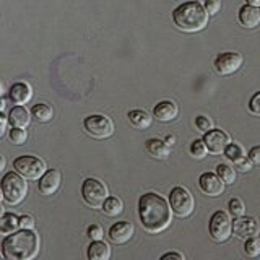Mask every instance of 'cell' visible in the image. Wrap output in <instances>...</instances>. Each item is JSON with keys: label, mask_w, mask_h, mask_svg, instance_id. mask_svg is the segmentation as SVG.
I'll return each instance as SVG.
<instances>
[{"label": "cell", "mask_w": 260, "mask_h": 260, "mask_svg": "<svg viewBox=\"0 0 260 260\" xmlns=\"http://www.w3.org/2000/svg\"><path fill=\"white\" fill-rule=\"evenodd\" d=\"M2 190H4V199L10 205H18L24 200L28 193V182L21 174H18L16 171L7 173L2 179Z\"/></svg>", "instance_id": "cell-4"}, {"label": "cell", "mask_w": 260, "mask_h": 260, "mask_svg": "<svg viewBox=\"0 0 260 260\" xmlns=\"http://www.w3.org/2000/svg\"><path fill=\"white\" fill-rule=\"evenodd\" d=\"M203 142H205L207 148L211 154H221L224 153L226 146L231 143V137L221 128H211L203 137Z\"/></svg>", "instance_id": "cell-11"}, {"label": "cell", "mask_w": 260, "mask_h": 260, "mask_svg": "<svg viewBox=\"0 0 260 260\" xmlns=\"http://www.w3.org/2000/svg\"><path fill=\"white\" fill-rule=\"evenodd\" d=\"M169 205L176 216L187 218L192 215L193 207H195L193 195L187 190L185 187L177 185L169 192Z\"/></svg>", "instance_id": "cell-8"}, {"label": "cell", "mask_w": 260, "mask_h": 260, "mask_svg": "<svg viewBox=\"0 0 260 260\" xmlns=\"http://www.w3.org/2000/svg\"><path fill=\"white\" fill-rule=\"evenodd\" d=\"M258 10H260V8H258Z\"/></svg>", "instance_id": "cell-49"}, {"label": "cell", "mask_w": 260, "mask_h": 260, "mask_svg": "<svg viewBox=\"0 0 260 260\" xmlns=\"http://www.w3.org/2000/svg\"><path fill=\"white\" fill-rule=\"evenodd\" d=\"M234 165H236V168H238V169L241 171V173H247V171H250V169H252V165H254V162H252L249 158L244 156V158H242V159H239L238 162H234Z\"/></svg>", "instance_id": "cell-37"}, {"label": "cell", "mask_w": 260, "mask_h": 260, "mask_svg": "<svg viewBox=\"0 0 260 260\" xmlns=\"http://www.w3.org/2000/svg\"><path fill=\"white\" fill-rule=\"evenodd\" d=\"M249 111L254 114V116L260 117V91L252 94L250 101H249Z\"/></svg>", "instance_id": "cell-34"}, {"label": "cell", "mask_w": 260, "mask_h": 260, "mask_svg": "<svg viewBox=\"0 0 260 260\" xmlns=\"http://www.w3.org/2000/svg\"><path fill=\"white\" fill-rule=\"evenodd\" d=\"M8 138L13 145H24L28 140V132L23 127H12L8 132Z\"/></svg>", "instance_id": "cell-28"}, {"label": "cell", "mask_w": 260, "mask_h": 260, "mask_svg": "<svg viewBox=\"0 0 260 260\" xmlns=\"http://www.w3.org/2000/svg\"><path fill=\"white\" fill-rule=\"evenodd\" d=\"M205 10L208 15H216L219 10H221V0H205Z\"/></svg>", "instance_id": "cell-35"}, {"label": "cell", "mask_w": 260, "mask_h": 260, "mask_svg": "<svg viewBox=\"0 0 260 260\" xmlns=\"http://www.w3.org/2000/svg\"><path fill=\"white\" fill-rule=\"evenodd\" d=\"M31 116L36 122L39 124H46L49 122L52 117H54V111L49 104H44V103H39V104H35L31 109Z\"/></svg>", "instance_id": "cell-23"}, {"label": "cell", "mask_w": 260, "mask_h": 260, "mask_svg": "<svg viewBox=\"0 0 260 260\" xmlns=\"http://www.w3.org/2000/svg\"><path fill=\"white\" fill-rule=\"evenodd\" d=\"M238 20H239V23L242 24V26L247 28V29L257 28L258 23H260V10H258V7L249 5V4L241 7L239 12H238Z\"/></svg>", "instance_id": "cell-17"}, {"label": "cell", "mask_w": 260, "mask_h": 260, "mask_svg": "<svg viewBox=\"0 0 260 260\" xmlns=\"http://www.w3.org/2000/svg\"><path fill=\"white\" fill-rule=\"evenodd\" d=\"M138 218L145 231L151 234H158L165 231L173 219L169 200L156 192L143 193L138 200Z\"/></svg>", "instance_id": "cell-1"}, {"label": "cell", "mask_w": 260, "mask_h": 260, "mask_svg": "<svg viewBox=\"0 0 260 260\" xmlns=\"http://www.w3.org/2000/svg\"><path fill=\"white\" fill-rule=\"evenodd\" d=\"M2 200H5V199H4V190H2V185H0V203H2Z\"/></svg>", "instance_id": "cell-45"}, {"label": "cell", "mask_w": 260, "mask_h": 260, "mask_svg": "<svg viewBox=\"0 0 260 260\" xmlns=\"http://www.w3.org/2000/svg\"><path fill=\"white\" fill-rule=\"evenodd\" d=\"M208 13L200 2L189 0L181 4L173 10V21L184 32H197L202 31L208 24Z\"/></svg>", "instance_id": "cell-3"}, {"label": "cell", "mask_w": 260, "mask_h": 260, "mask_svg": "<svg viewBox=\"0 0 260 260\" xmlns=\"http://www.w3.org/2000/svg\"><path fill=\"white\" fill-rule=\"evenodd\" d=\"M31 122V116H29V111L24 108L21 104H16L10 109L8 112V124L12 127H23L26 128Z\"/></svg>", "instance_id": "cell-19"}, {"label": "cell", "mask_w": 260, "mask_h": 260, "mask_svg": "<svg viewBox=\"0 0 260 260\" xmlns=\"http://www.w3.org/2000/svg\"><path fill=\"white\" fill-rule=\"evenodd\" d=\"M244 252L249 257H258L260 255V239L257 236H252V238H247L246 242H244Z\"/></svg>", "instance_id": "cell-29"}, {"label": "cell", "mask_w": 260, "mask_h": 260, "mask_svg": "<svg viewBox=\"0 0 260 260\" xmlns=\"http://www.w3.org/2000/svg\"><path fill=\"white\" fill-rule=\"evenodd\" d=\"M260 231V223L254 216H238L233 221V234L241 239H247L257 236Z\"/></svg>", "instance_id": "cell-12"}, {"label": "cell", "mask_w": 260, "mask_h": 260, "mask_svg": "<svg viewBox=\"0 0 260 260\" xmlns=\"http://www.w3.org/2000/svg\"><path fill=\"white\" fill-rule=\"evenodd\" d=\"M5 213V208L2 207V205H0V218H2V215Z\"/></svg>", "instance_id": "cell-46"}, {"label": "cell", "mask_w": 260, "mask_h": 260, "mask_svg": "<svg viewBox=\"0 0 260 260\" xmlns=\"http://www.w3.org/2000/svg\"><path fill=\"white\" fill-rule=\"evenodd\" d=\"M244 63V57L239 52H219L215 59V70L219 75H233Z\"/></svg>", "instance_id": "cell-10"}, {"label": "cell", "mask_w": 260, "mask_h": 260, "mask_svg": "<svg viewBox=\"0 0 260 260\" xmlns=\"http://www.w3.org/2000/svg\"><path fill=\"white\" fill-rule=\"evenodd\" d=\"M249 5H254V7H260V0H246Z\"/></svg>", "instance_id": "cell-43"}, {"label": "cell", "mask_w": 260, "mask_h": 260, "mask_svg": "<svg viewBox=\"0 0 260 260\" xmlns=\"http://www.w3.org/2000/svg\"><path fill=\"white\" fill-rule=\"evenodd\" d=\"M208 233L210 238L215 242H226L233 234V219L230 213L224 210L215 211L210 218L208 223Z\"/></svg>", "instance_id": "cell-7"}, {"label": "cell", "mask_w": 260, "mask_h": 260, "mask_svg": "<svg viewBox=\"0 0 260 260\" xmlns=\"http://www.w3.org/2000/svg\"><path fill=\"white\" fill-rule=\"evenodd\" d=\"M224 156L230 159L231 162H238L239 159H242L246 154H244V148L241 145L238 143H230L226 146V150H224Z\"/></svg>", "instance_id": "cell-27"}, {"label": "cell", "mask_w": 260, "mask_h": 260, "mask_svg": "<svg viewBox=\"0 0 260 260\" xmlns=\"http://www.w3.org/2000/svg\"><path fill=\"white\" fill-rule=\"evenodd\" d=\"M32 96V89L28 83L24 81H18V83H13L8 89V98L12 100L13 104H26Z\"/></svg>", "instance_id": "cell-18"}, {"label": "cell", "mask_w": 260, "mask_h": 260, "mask_svg": "<svg viewBox=\"0 0 260 260\" xmlns=\"http://www.w3.org/2000/svg\"><path fill=\"white\" fill-rule=\"evenodd\" d=\"M2 257H4V255H0V258H2Z\"/></svg>", "instance_id": "cell-48"}, {"label": "cell", "mask_w": 260, "mask_h": 260, "mask_svg": "<svg viewBox=\"0 0 260 260\" xmlns=\"http://www.w3.org/2000/svg\"><path fill=\"white\" fill-rule=\"evenodd\" d=\"M20 228V216L15 213H4L0 218V234H12Z\"/></svg>", "instance_id": "cell-24"}, {"label": "cell", "mask_w": 260, "mask_h": 260, "mask_svg": "<svg viewBox=\"0 0 260 260\" xmlns=\"http://www.w3.org/2000/svg\"><path fill=\"white\" fill-rule=\"evenodd\" d=\"M134 231H135V228L130 221H117L109 228L108 236L112 244H119L120 246V244H125L132 239Z\"/></svg>", "instance_id": "cell-15"}, {"label": "cell", "mask_w": 260, "mask_h": 260, "mask_svg": "<svg viewBox=\"0 0 260 260\" xmlns=\"http://www.w3.org/2000/svg\"><path fill=\"white\" fill-rule=\"evenodd\" d=\"M207 153H208V148H207L205 142H203V138H197V140H193L190 143V154L193 158L203 159L207 156Z\"/></svg>", "instance_id": "cell-30"}, {"label": "cell", "mask_w": 260, "mask_h": 260, "mask_svg": "<svg viewBox=\"0 0 260 260\" xmlns=\"http://www.w3.org/2000/svg\"><path fill=\"white\" fill-rule=\"evenodd\" d=\"M101 208L104 211V215H108V216H117V215L122 213V210H124V203H122V200L119 197L109 195V197L104 200Z\"/></svg>", "instance_id": "cell-25"}, {"label": "cell", "mask_w": 260, "mask_h": 260, "mask_svg": "<svg viewBox=\"0 0 260 260\" xmlns=\"http://www.w3.org/2000/svg\"><path fill=\"white\" fill-rule=\"evenodd\" d=\"M216 174L228 185H231V184L236 182V169L231 168L230 165H224V162H223V165H218L216 166Z\"/></svg>", "instance_id": "cell-26"}, {"label": "cell", "mask_w": 260, "mask_h": 260, "mask_svg": "<svg viewBox=\"0 0 260 260\" xmlns=\"http://www.w3.org/2000/svg\"><path fill=\"white\" fill-rule=\"evenodd\" d=\"M20 228L21 230H32L35 228V218L31 215H21L20 216Z\"/></svg>", "instance_id": "cell-36"}, {"label": "cell", "mask_w": 260, "mask_h": 260, "mask_svg": "<svg viewBox=\"0 0 260 260\" xmlns=\"http://www.w3.org/2000/svg\"><path fill=\"white\" fill-rule=\"evenodd\" d=\"M5 166H7V161H5V158L0 154V174L4 173V169H5Z\"/></svg>", "instance_id": "cell-42"}, {"label": "cell", "mask_w": 260, "mask_h": 260, "mask_svg": "<svg viewBox=\"0 0 260 260\" xmlns=\"http://www.w3.org/2000/svg\"><path fill=\"white\" fill-rule=\"evenodd\" d=\"M199 189L208 197H219L224 192V182L215 173H203L199 177Z\"/></svg>", "instance_id": "cell-13"}, {"label": "cell", "mask_w": 260, "mask_h": 260, "mask_svg": "<svg viewBox=\"0 0 260 260\" xmlns=\"http://www.w3.org/2000/svg\"><path fill=\"white\" fill-rule=\"evenodd\" d=\"M228 210H230L231 216L238 218L246 213V205H244V202L241 199H231L230 203H228Z\"/></svg>", "instance_id": "cell-31"}, {"label": "cell", "mask_w": 260, "mask_h": 260, "mask_svg": "<svg viewBox=\"0 0 260 260\" xmlns=\"http://www.w3.org/2000/svg\"><path fill=\"white\" fill-rule=\"evenodd\" d=\"M86 234H88V238L91 241H98V239H103L104 231H103V228L100 224H89L88 230H86Z\"/></svg>", "instance_id": "cell-33"}, {"label": "cell", "mask_w": 260, "mask_h": 260, "mask_svg": "<svg viewBox=\"0 0 260 260\" xmlns=\"http://www.w3.org/2000/svg\"><path fill=\"white\" fill-rule=\"evenodd\" d=\"M39 252V236L32 230L7 234L2 241V255L7 260H31Z\"/></svg>", "instance_id": "cell-2"}, {"label": "cell", "mask_w": 260, "mask_h": 260, "mask_svg": "<svg viewBox=\"0 0 260 260\" xmlns=\"http://www.w3.org/2000/svg\"><path fill=\"white\" fill-rule=\"evenodd\" d=\"M177 116H179V106L171 100L159 101L153 108V117L159 122H171Z\"/></svg>", "instance_id": "cell-16"}, {"label": "cell", "mask_w": 260, "mask_h": 260, "mask_svg": "<svg viewBox=\"0 0 260 260\" xmlns=\"http://www.w3.org/2000/svg\"><path fill=\"white\" fill-rule=\"evenodd\" d=\"M109 197L108 187L103 181L94 177H88L81 184V199L91 208H101L104 200Z\"/></svg>", "instance_id": "cell-5"}, {"label": "cell", "mask_w": 260, "mask_h": 260, "mask_svg": "<svg viewBox=\"0 0 260 260\" xmlns=\"http://www.w3.org/2000/svg\"><path fill=\"white\" fill-rule=\"evenodd\" d=\"M83 127L88 135L93 138L103 140V138H109L114 134V122L104 116V114H91L83 120Z\"/></svg>", "instance_id": "cell-9"}, {"label": "cell", "mask_w": 260, "mask_h": 260, "mask_svg": "<svg viewBox=\"0 0 260 260\" xmlns=\"http://www.w3.org/2000/svg\"><path fill=\"white\" fill-rule=\"evenodd\" d=\"M254 165H260V145L257 146H252L250 151H249V156H247Z\"/></svg>", "instance_id": "cell-38"}, {"label": "cell", "mask_w": 260, "mask_h": 260, "mask_svg": "<svg viewBox=\"0 0 260 260\" xmlns=\"http://www.w3.org/2000/svg\"><path fill=\"white\" fill-rule=\"evenodd\" d=\"M145 150L154 159H166L171 153V148L166 145V142L159 140V138H148L145 142Z\"/></svg>", "instance_id": "cell-20"}, {"label": "cell", "mask_w": 260, "mask_h": 260, "mask_svg": "<svg viewBox=\"0 0 260 260\" xmlns=\"http://www.w3.org/2000/svg\"><path fill=\"white\" fill-rule=\"evenodd\" d=\"M2 93H4V88H2V83H0V96H2Z\"/></svg>", "instance_id": "cell-47"}, {"label": "cell", "mask_w": 260, "mask_h": 260, "mask_svg": "<svg viewBox=\"0 0 260 260\" xmlns=\"http://www.w3.org/2000/svg\"><path fill=\"white\" fill-rule=\"evenodd\" d=\"M195 127H197L200 132L207 134L208 130L213 128V120H211L208 116H197L195 117Z\"/></svg>", "instance_id": "cell-32"}, {"label": "cell", "mask_w": 260, "mask_h": 260, "mask_svg": "<svg viewBox=\"0 0 260 260\" xmlns=\"http://www.w3.org/2000/svg\"><path fill=\"white\" fill-rule=\"evenodd\" d=\"M111 257V247L108 242L103 239L91 241L88 246V258L89 260H109Z\"/></svg>", "instance_id": "cell-21"}, {"label": "cell", "mask_w": 260, "mask_h": 260, "mask_svg": "<svg viewBox=\"0 0 260 260\" xmlns=\"http://www.w3.org/2000/svg\"><path fill=\"white\" fill-rule=\"evenodd\" d=\"M5 109V101L2 100V96H0V112Z\"/></svg>", "instance_id": "cell-44"}, {"label": "cell", "mask_w": 260, "mask_h": 260, "mask_svg": "<svg viewBox=\"0 0 260 260\" xmlns=\"http://www.w3.org/2000/svg\"><path fill=\"white\" fill-rule=\"evenodd\" d=\"M8 125V117H5L2 112H0V138L5 135V130Z\"/></svg>", "instance_id": "cell-40"}, {"label": "cell", "mask_w": 260, "mask_h": 260, "mask_svg": "<svg viewBox=\"0 0 260 260\" xmlns=\"http://www.w3.org/2000/svg\"><path fill=\"white\" fill-rule=\"evenodd\" d=\"M127 117H128L130 124H132L138 130L148 128L151 125V120H153V117L150 116V114L146 111H143V109H132L127 114Z\"/></svg>", "instance_id": "cell-22"}, {"label": "cell", "mask_w": 260, "mask_h": 260, "mask_svg": "<svg viewBox=\"0 0 260 260\" xmlns=\"http://www.w3.org/2000/svg\"><path fill=\"white\" fill-rule=\"evenodd\" d=\"M165 142H166V145H168L169 148H171V146H173V145L176 143V138H174L173 135H168V137L165 138Z\"/></svg>", "instance_id": "cell-41"}, {"label": "cell", "mask_w": 260, "mask_h": 260, "mask_svg": "<svg viewBox=\"0 0 260 260\" xmlns=\"http://www.w3.org/2000/svg\"><path fill=\"white\" fill-rule=\"evenodd\" d=\"M62 182V173L59 169H47L46 173L41 176L38 189L43 195H54L59 190Z\"/></svg>", "instance_id": "cell-14"}, {"label": "cell", "mask_w": 260, "mask_h": 260, "mask_svg": "<svg viewBox=\"0 0 260 260\" xmlns=\"http://www.w3.org/2000/svg\"><path fill=\"white\" fill-rule=\"evenodd\" d=\"M171 258H174V260H184V255L179 254V252H168V254L161 255V260H171Z\"/></svg>", "instance_id": "cell-39"}, {"label": "cell", "mask_w": 260, "mask_h": 260, "mask_svg": "<svg viewBox=\"0 0 260 260\" xmlns=\"http://www.w3.org/2000/svg\"><path fill=\"white\" fill-rule=\"evenodd\" d=\"M13 169L29 181H39L41 176L47 171L46 162L32 154H23V156L16 158L13 161Z\"/></svg>", "instance_id": "cell-6"}]
</instances>
